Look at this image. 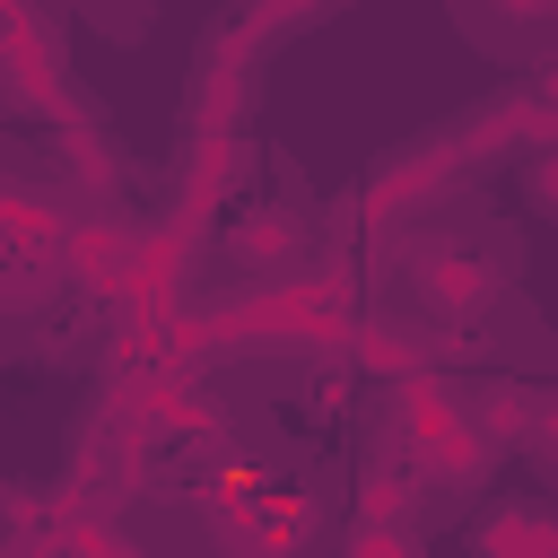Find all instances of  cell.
Listing matches in <instances>:
<instances>
[{
    "mask_svg": "<svg viewBox=\"0 0 558 558\" xmlns=\"http://www.w3.org/2000/svg\"><path fill=\"white\" fill-rule=\"evenodd\" d=\"M418 296L436 305V314H480L488 296H497V262L480 253V244H427L418 253Z\"/></svg>",
    "mask_w": 558,
    "mask_h": 558,
    "instance_id": "6da1fadb",
    "label": "cell"
},
{
    "mask_svg": "<svg viewBox=\"0 0 558 558\" xmlns=\"http://www.w3.org/2000/svg\"><path fill=\"white\" fill-rule=\"evenodd\" d=\"M480 558H558V514L541 506H497L480 532H471Z\"/></svg>",
    "mask_w": 558,
    "mask_h": 558,
    "instance_id": "7a4b0ae2",
    "label": "cell"
},
{
    "mask_svg": "<svg viewBox=\"0 0 558 558\" xmlns=\"http://www.w3.org/2000/svg\"><path fill=\"white\" fill-rule=\"evenodd\" d=\"M235 253H244L253 270L296 262V218H288V209H253V218H244V235H235Z\"/></svg>",
    "mask_w": 558,
    "mask_h": 558,
    "instance_id": "3957f363",
    "label": "cell"
},
{
    "mask_svg": "<svg viewBox=\"0 0 558 558\" xmlns=\"http://www.w3.org/2000/svg\"><path fill=\"white\" fill-rule=\"evenodd\" d=\"M357 558H418V532L410 523H366L357 532Z\"/></svg>",
    "mask_w": 558,
    "mask_h": 558,
    "instance_id": "277c9868",
    "label": "cell"
},
{
    "mask_svg": "<svg viewBox=\"0 0 558 558\" xmlns=\"http://www.w3.org/2000/svg\"><path fill=\"white\" fill-rule=\"evenodd\" d=\"M532 201H541V209H549V218H558V148H549V157H541V166H532Z\"/></svg>",
    "mask_w": 558,
    "mask_h": 558,
    "instance_id": "5b68a950",
    "label": "cell"
}]
</instances>
